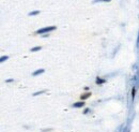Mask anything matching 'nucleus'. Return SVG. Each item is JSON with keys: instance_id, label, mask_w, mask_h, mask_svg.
Instances as JSON below:
<instances>
[{"instance_id": "4", "label": "nucleus", "mask_w": 139, "mask_h": 132, "mask_svg": "<svg viewBox=\"0 0 139 132\" xmlns=\"http://www.w3.org/2000/svg\"><path fill=\"white\" fill-rule=\"evenodd\" d=\"M90 96H91V92H85V93H82V95L80 96V98H81V100L84 101V100H86V99L90 98Z\"/></svg>"}, {"instance_id": "9", "label": "nucleus", "mask_w": 139, "mask_h": 132, "mask_svg": "<svg viewBox=\"0 0 139 132\" xmlns=\"http://www.w3.org/2000/svg\"><path fill=\"white\" fill-rule=\"evenodd\" d=\"M9 59V56H2L1 58H0V61L1 62H3V61H5V60H8Z\"/></svg>"}, {"instance_id": "8", "label": "nucleus", "mask_w": 139, "mask_h": 132, "mask_svg": "<svg viewBox=\"0 0 139 132\" xmlns=\"http://www.w3.org/2000/svg\"><path fill=\"white\" fill-rule=\"evenodd\" d=\"M42 47L41 46H36V47H32L31 48V52H38V51H40Z\"/></svg>"}, {"instance_id": "14", "label": "nucleus", "mask_w": 139, "mask_h": 132, "mask_svg": "<svg viewBox=\"0 0 139 132\" xmlns=\"http://www.w3.org/2000/svg\"><path fill=\"white\" fill-rule=\"evenodd\" d=\"M6 83H11V82H13V80H8V81H5Z\"/></svg>"}, {"instance_id": "5", "label": "nucleus", "mask_w": 139, "mask_h": 132, "mask_svg": "<svg viewBox=\"0 0 139 132\" xmlns=\"http://www.w3.org/2000/svg\"><path fill=\"white\" fill-rule=\"evenodd\" d=\"M104 83H105V80H103V78H100V77L96 78V84H104Z\"/></svg>"}, {"instance_id": "3", "label": "nucleus", "mask_w": 139, "mask_h": 132, "mask_svg": "<svg viewBox=\"0 0 139 132\" xmlns=\"http://www.w3.org/2000/svg\"><path fill=\"white\" fill-rule=\"evenodd\" d=\"M44 72H45L44 69H39V70H37V71H34V72L32 73V75H33V76H38V75H40V74H42V73H44Z\"/></svg>"}, {"instance_id": "6", "label": "nucleus", "mask_w": 139, "mask_h": 132, "mask_svg": "<svg viewBox=\"0 0 139 132\" xmlns=\"http://www.w3.org/2000/svg\"><path fill=\"white\" fill-rule=\"evenodd\" d=\"M38 14H40V11H32L29 13L30 16H34V15H38Z\"/></svg>"}, {"instance_id": "7", "label": "nucleus", "mask_w": 139, "mask_h": 132, "mask_svg": "<svg viewBox=\"0 0 139 132\" xmlns=\"http://www.w3.org/2000/svg\"><path fill=\"white\" fill-rule=\"evenodd\" d=\"M44 92H46V90H42V91H38V92H34L32 96L33 97H36V96H39V95H42V93H44Z\"/></svg>"}, {"instance_id": "13", "label": "nucleus", "mask_w": 139, "mask_h": 132, "mask_svg": "<svg viewBox=\"0 0 139 132\" xmlns=\"http://www.w3.org/2000/svg\"><path fill=\"white\" fill-rule=\"evenodd\" d=\"M89 111H90L89 109H86V110L84 111V114H88V113H89Z\"/></svg>"}, {"instance_id": "10", "label": "nucleus", "mask_w": 139, "mask_h": 132, "mask_svg": "<svg viewBox=\"0 0 139 132\" xmlns=\"http://www.w3.org/2000/svg\"><path fill=\"white\" fill-rule=\"evenodd\" d=\"M135 92H136V89H135V87H133V89H132V97H133V99H134V97H135Z\"/></svg>"}, {"instance_id": "1", "label": "nucleus", "mask_w": 139, "mask_h": 132, "mask_svg": "<svg viewBox=\"0 0 139 132\" xmlns=\"http://www.w3.org/2000/svg\"><path fill=\"white\" fill-rule=\"evenodd\" d=\"M56 26H48V27H44V28H41L37 31L38 34H43V33H47V32H50V31H54L56 30Z\"/></svg>"}, {"instance_id": "11", "label": "nucleus", "mask_w": 139, "mask_h": 132, "mask_svg": "<svg viewBox=\"0 0 139 132\" xmlns=\"http://www.w3.org/2000/svg\"><path fill=\"white\" fill-rule=\"evenodd\" d=\"M99 1H101V2H109L110 0H95L94 2H99Z\"/></svg>"}, {"instance_id": "12", "label": "nucleus", "mask_w": 139, "mask_h": 132, "mask_svg": "<svg viewBox=\"0 0 139 132\" xmlns=\"http://www.w3.org/2000/svg\"><path fill=\"white\" fill-rule=\"evenodd\" d=\"M136 45H137V47L139 48V32H138V38H137V44H136Z\"/></svg>"}, {"instance_id": "2", "label": "nucleus", "mask_w": 139, "mask_h": 132, "mask_svg": "<svg viewBox=\"0 0 139 132\" xmlns=\"http://www.w3.org/2000/svg\"><path fill=\"white\" fill-rule=\"evenodd\" d=\"M85 106V103L82 101H79V102H76L73 104V108H76V109H79V108H82Z\"/></svg>"}]
</instances>
